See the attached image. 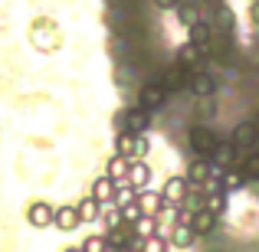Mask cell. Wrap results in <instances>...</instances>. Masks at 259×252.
Here are the masks:
<instances>
[{"label": "cell", "instance_id": "cell-1", "mask_svg": "<svg viewBox=\"0 0 259 252\" xmlns=\"http://www.w3.org/2000/svg\"><path fill=\"white\" fill-rule=\"evenodd\" d=\"M148 151H151V141H148L145 131H132V128H121L118 138H115V154H121V158L128 161H145Z\"/></svg>", "mask_w": 259, "mask_h": 252}, {"label": "cell", "instance_id": "cell-2", "mask_svg": "<svg viewBox=\"0 0 259 252\" xmlns=\"http://www.w3.org/2000/svg\"><path fill=\"white\" fill-rule=\"evenodd\" d=\"M167 95H171V92H167L161 82H145L141 92H138V98H135V105L148 108V112H158V108L167 105Z\"/></svg>", "mask_w": 259, "mask_h": 252}, {"label": "cell", "instance_id": "cell-3", "mask_svg": "<svg viewBox=\"0 0 259 252\" xmlns=\"http://www.w3.org/2000/svg\"><path fill=\"white\" fill-rule=\"evenodd\" d=\"M190 147H194L200 158H213V151H217V144H220V138H217L210 128H203V125H197V128H190Z\"/></svg>", "mask_w": 259, "mask_h": 252}, {"label": "cell", "instance_id": "cell-4", "mask_svg": "<svg viewBox=\"0 0 259 252\" xmlns=\"http://www.w3.org/2000/svg\"><path fill=\"white\" fill-rule=\"evenodd\" d=\"M26 220H30V226L46 229V226H53V223H56V207H53V203H46V200H36V203H30V207H26Z\"/></svg>", "mask_w": 259, "mask_h": 252}, {"label": "cell", "instance_id": "cell-5", "mask_svg": "<svg viewBox=\"0 0 259 252\" xmlns=\"http://www.w3.org/2000/svg\"><path fill=\"white\" fill-rule=\"evenodd\" d=\"M217 170H220V167H217L210 158H200V154H197V158L190 161V167H187V180H190V187H200V183H207L210 177L217 174Z\"/></svg>", "mask_w": 259, "mask_h": 252}, {"label": "cell", "instance_id": "cell-6", "mask_svg": "<svg viewBox=\"0 0 259 252\" xmlns=\"http://www.w3.org/2000/svg\"><path fill=\"white\" fill-rule=\"evenodd\" d=\"M138 203H141V210H145V216H158V220L167 213V207H171L164 193H151L148 187L138 190Z\"/></svg>", "mask_w": 259, "mask_h": 252}, {"label": "cell", "instance_id": "cell-7", "mask_svg": "<svg viewBox=\"0 0 259 252\" xmlns=\"http://www.w3.org/2000/svg\"><path fill=\"white\" fill-rule=\"evenodd\" d=\"M190 226H194L197 236H210L217 226H220V216H217L213 210H207V207H197L194 213H190Z\"/></svg>", "mask_w": 259, "mask_h": 252}, {"label": "cell", "instance_id": "cell-8", "mask_svg": "<svg viewBox=\"0 0 259 252\" xmlns=\"http://www.w3.org/2000/svg\"><path fill=\"white\" fill-rule=\"evenodd\" d=\"M230 141H233L240 151H246V147H256V141H259L256 121H240V125L233 128V134H230Z\"/></svg>", "mask_w": 259, "mask_h": 252}, {"label": "cell", "instance_id": "cell-9", "mask_svg": "<svg viewBox=\"0 0 259 252\" xmlns=\"http://www.w3.org/2000/svg\"><path fill=\"white\" fill-rule=\"evenodd\" d=\"M203 56H207V49H200V46H197V43H190V39L181 46V49H177V63H181L184 69H190V72H197V69H200Z\"/></svg>", "mask_w": 259, "mask_h": 252}, {"label": "cell", "instance_id": "cell-10", "mask_svg": "<svg viewBox=\"0 0 259 252\" xmlns=\"http://www.w3.org/2000/svg\"><path fill=\"white\" fill-rule=\"evenodd\" d=\"M56 229H63V233H72L76 226H82V216H79L76 203H66V207H56V223H53Z\"/></svg>", "mask_w": 259, "mask_h": 252}, {"label": "cell", "instance_id": "cell-11", "mask_svg": "<svg viewBox=\"0 0 259 252\" xmlns=\"http://www.w3.org/2000/svg\"><path fill=\"white\" fill-rule=\"evenodd\" d=\"M115 193H118V180H115V177H108V174H102L99 180L92 183V196L99 203H115Z\"/></svg>", "mask_w": 259, "mask_h": 252}, {"label": "cell", "instance_id": "cell-12", "mask_svg": "<svg viewBox=\"0 0 259 252\" xmlns=\"http://www.w3.org/2000/svg\"><path fill=\"white\" fill-rule=\"evenodd\" d=\"M125 128H132V131H148L151 128V112L148 108H141V105H135V108H125Z\"/></svg>", "mask_w": 259, "mask_h": 252}, {"label": "cell", "instance_id": "cell-13", "mask_svg": "<svg viewBox=\"0 0 259 252\" xmlns=\"http://www.w3.org/2000/svg\"><path fill=\"white\" fill-rule=\"evenodd\" d=\"M236 158H240V147H236L233 141H220L210 161H213V164L220 167V170H227V167H233V164H236Z\"/></svg>", "mask_w": 259, "mask_h": 252}, {"label": "cell", "instance_id": "cell-14", "mask_svg": "<svg viewBox=\"0 0 259 252\" xmlns=\"http://www.w3.org/2000/svg\"><path fill=\"white\" fill-rule=\"evenodd\" d=\"M187 82H190V69H184L181 63H174L171 69H167V76L161 79V85H164L167 92H181V88H187Z\"/></svg>", "mask_w": 259, "mask_h": 252}, {"label": "cell", "instance_id": "cell-15", "mask_svg": "<svg viewBox=\"0 0 259 252\" xmlns=\"http://www.w3.org/2000/svg\"><path fill=\"white\" fill-rule=\"evenodd\" d=\"M190 92L200 95V98H207V95H213V92H217V79L210 76V72H203V69L190 72Z\"/></svg>", "mask_w": 259, "mask_h": 252}, {"label": "cell", "instance_id": "cell-16", "mask_svg": "<svg viewBox=\"0 0 259 252\" xmlns=\"http://www.w3.org/2000/svg\"><path fill=\"white\" fill-rule=\"evenodd\" d=\"M128 183H132L135 190H145L148 183H151V167L145 164V161H132L128 164V177H125Z\"/></svg>", "mask_w": 259, "mask_h": 252}, {"label": "cell", "instance_id": "cell-17", "mask_svg": "<svg viewBox=\"0 0 259 252\" xmlns=\"http://www.w3.org/2000/svg\"><path fill=\"white\" fill-rule=\"evenodd\" d=\"M187 193H190V180H187V177H171V180L164 183V196H167L171 207H174V203H181Z\"/></svg>", "mask_w": 259, "mask_h": 252}, {"label": "cell", "instance_id": "cell-18", "mask_svg": "<svg viewBox=\"0 0 259 252\" xmlns=\"http://www.w3.org/2000/svg\"><path fill=\"white\" fill-rule=\"evenodd\" d=\"M210 36H213V26H210L207 20H197V23L187 26V39H190V43H197L200 49H207V46H210Z\"/></svg>", "mask_w": 259, "mask_h": 252}, {"label": "cell", "instance_id": "cell-19", "mask_svg": "<svg viewBox=\"0 0 259 252\" xmlns=\"http://www.w3.org/2000/svg\"><path fill=\"white\" fill-rule=\"evenodd\" d=\"M99 220L105 223V233H108V229H118V226H125V216H121V207H118V203H102V213H99Z\"/></svg>", "mask_w": 259, "mask_h": 252}, {"label": "cell", "instance_id": "cell-20", "mask_svg": "<svg viewBox=\"0 0 259 252\" xmlns=\"http://www.w3.org/2000/svg\"><path fill=\"white\" fill-rule=\"evenodd\" d=\"M194 226L190 223H174L171 226V246H177V249H187L190 242H194Z\"/></svg>", "mask_w": 259, "mask_h": 252}, {"label": "cell", "instance_id": "cell-21", "mask_svg": "<svg viewBox=\"0 0 259 252\" xmlns=\"http://www.w3.org/2000/svg\"><path fill=\"white\" fill-rule=\"evenodd\" d=\"M76 210H79V216H82V223H95V220H99V213H102V203L89 193V196H82V200L76 203Z\"/></svg>", "mask_w": 259, "mask_h": 252}, {"label": "cell", "instance_id": "cell-22", "mask_svg": "<svg viewBox=\"0 0 259 252\" xmlns=\"http://www.w3.org/2000/svg\"><path fill=\"white\" fill-rule=\"evenodd\" d=\"M174 10H177V20H181L184 26H190V23L200 20V4H194V0H181Z\"/></svg>", "mask_w": 259, "mask_h": 252}, {"label": "cell", "instance_id": "cell-23", "mask_svg": "<svg viewBox=\"0 0 259 252\" xmlns=\"http://www.w3.org/2000/svg\"><path fill=\"white\" fill-rule=\"evenodd\" d=\"M210 26H213V30H233L236 26V17H233V10H230L227 4L223 7H217V13H213V20H210Z\"/></svg>", "mask_w": 259, "mask_h": 252}, {"label": "cell", "instance_id": "cell-24", "mask_svg": "<svg viewBox=\"0 0 259 252\" xmlns=\"http://www.w3.org/2000/svg\"><path fill=\"white\" fill-rule=\"evenodd\" d=\"M128 164H132L128 158H121V154H115V158L108 161V170H105V174H108V177H115L118 183H125V177H128Z\"/></svg>", "mask_w": 259, "mask_h": 252}, {"label": "cell", "instance_id": "cell-25", "mask_svg": "<svg viewBox=\"0 0 259 252\" xmlns=\"http://www.w3.org/2000/svg\"><path fill=\"white\" fill-rule=\"evenodd\" d=\"M203 207L207 210H213L217 216H223V210H227V190H213V193L203 200Z\"/></svg>", "mask_w": 259, "mask_h": 252}, {"label": "cell", "instance_id": "cell-26", "mask_svg": "<svg viewBox=\"0 0 259 252\" xmlns=\"http://www.w3.org/2000/svg\"><path fill=\"white\" fill-rule=\"evenodd\" d=\"M240 170L246 174V180H259V151L246 154V158H243V164H240Z\"/></svg>", "mask_w": 259, "mask_h": 252}, {"label": "cell", "instance_id": "cell-27", "mask_svg": "<svg viewBox=\"0 0 259 252\" xmlns=\"http://www.w3.org/2000/svg\"><path fill=\"white\" fill-rule=\"evenodd\" d=\"M85 249H112V242H108V236H92V239L82 242Z\"/></svg>", "mask_w": 259, "mask_h": 252}, {"label": "cell", "instance_id": "cell-28", "mask_svg": "<svg viewBox=\"0 0 259 252\" xmlns=\"http://www.w3.org/2000/svg\"><path fill=\"white\" fill-rule=\"evenodd\" d=\"M249 20H253V26L259 30V0H249Z\"/></svg>", "mask_w": 259, "mask_h": 252}, {"label": "cell", "instance_id": "cell-29", "mask_svg": "<svg viewBox=\"0 0 259 252\" xmlns=\"http://www.w3.org/2000/svg\"><path fill=\"white\" fill-rule=\"evenodd\" d=\"M177 4H181V0H154V7H161V10H174Z\"/></svg>", "mask_w": 259, "mask_h": 252}, {"label": "cell", "instance_id": "cell-30", "mask_svg": "<svg viewBox=\"0 0 259 252\" xmlns=\"http://www.w3.org/2000/svg\"><path fill=\"white\" fill-rule=\"evenodd\" d=\"M207 4H210V7H223V4H227V0H207Z\"/></svg>", "mask_w": 259, "mask_h": 252}, {"label": "cell", "instance_id": "cell-31", "mask_svg": "<svg viewBox=\"0 0 259 252\" xmlns=\"http://www.w3.org/2000/svg\"><path fill=\"white\" fill-rule=\"evenodd\" d=\"M253 121H256V128H259V112H256V118H253Z\"/></svg>", "mask_w": 259, "mask_h": 252}]
</instances>
